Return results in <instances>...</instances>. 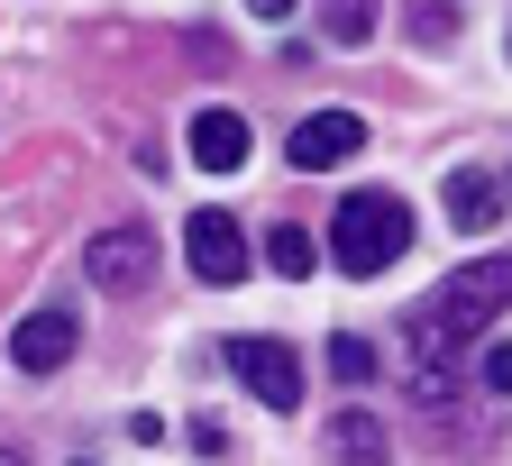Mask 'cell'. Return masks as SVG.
Wrapping results in <instances>:
<instances>
[{"instance_id":"5","label":"cell","mask_w":512,"mask_h":466,"mask_svg":"<svg viewBox=\"0 0 512 466\" xmlns=\"http://www.w3.org/2000/svg\"><path fill=\"white\" fill-rule=\"evenodd\" d=\"M183 256H192V275H202V284H238L247 275V229L229 211H192L183 220Z\"/></svg>"},{"instance_id":"1","label":"cell","mask_w":512,"mask_h":466,"mask_svg":"<svg viewBox=\"0 0 512 466\" xmlns=\"http://www.w3.org/2000/svg\"><path fill=\"white\" fill-rule=\"evenodd\" d=\"M330 256H339V275H384L394 256H412V211H403V192H348L339 220H330Z\"/></svg>"},{"instance_id":"6","label":"cell","mask_w":512,"mask_h":466,"mask_svg":"<svg viewBox=\"0 0 512 466\" xmlns=\"http://www.w3.org/2000/svg\"><path fill=\"white\" fill-rule=\"evenodd\" d=\"M83 265H92V284H101V293H138V284L156 275V238H147L138 220H119V229H101V238H92V256H83Z\"/></svg>"},{"instance_id":"16","label":"cell","mask_w":512,"mask_h":466,"mask_svg":"<svg viewBox=\"0 0 512 466\" xmlns=\"http://www.w3.org/2000/svg\"><path fill=\"white\" fill-rule=\"evenodd\" d=\"M0 466H28V457H19V448H0Z\"/></svg>"},{"instance_id":"10","label":"cell","mask_w":512,"mask_h":466,"mask_svg":"<svg viewBox=\"0 0 512 466\" xmlns=\"http://www.w3.org/2000/svg\"><path fill=\"white\" fill-rule=\"evenodd\" d=\"M330 448H339L348 466H384V421H375L366 403H348V412L330 421Z\"/></svg>"},{"instance_id":"4","label":"cell","mask_w":512,"mask_h":466,"mask_svg":"<svg viewBox=\"0 0 512 466\" xmlns=\"http://www.w3.org/2000/svg\"><path fill=\"white\" fill-rule=\"evenodd\" d=\"M357 147H366V119H357V110H311L293 138H284L293 174H330V165H348Z\"/></svg>"},{"instance_id":"3","label":"cell","mask_w":512,"mask_h":466,"mask_svg":"<svg viewBox=\"0 0 512 466\" xmlns=\"http://www.w3.org/2000/svg\"><path fill=\"white\" fill-rule=\"evenodd\" d=\"M229 375H238L266 412H293V403H302V357H293L284 339H229Z\"/></svg>"},{"instance_id":"14","label":"cell","mask_w":512,"mask_h":466,"mask_svg":"<svg viewBox=\"0 0 512 466\" xmlns=\"http://www.w3.org/2000/svg\"><path fill=\"white\" fill-rule=\"evenodd\" d=\"M476 384H485V393H512V339H503V348H485V357H476Z\"/></svg>"},{"instance_id":"7","label":"cell","mask_w":512,"mask_h":466,"mask_svg":"<svg viewBox=\"0 0 512 466\" xmlns=\"http://www.w3.org/2000/svg\"><path fill=\"white\" fill-rule=\"evenodd\" d=\"M64 357H74V320H64V311H28L10 329V366L19 375H55Z\"/></svg>"},{"instance_id":"13","label":"cell","mask_w":512,"mask_h":466,"mask_svg":"<svg viewBox=\"0 0 512 466\" xmlns=\"http://www.w3.org/2000/svg\"><path fill=\"white\" fill-rule=\"evenodd\" d=\"M330 375H339V384H366V375H375V348H366V339H330Z\"/></svg>"},{"instance_id":"9","label":"cell","mask_w":512,"mask_h":466,"mask_svg":"<svg viewBox=\"0 0 512 466\" xmlns=\"http://www.w3.org/2000/svg\"><path fill=\"white\" fill-rule=\"evenodd\" d=\"M448 220H458L467 238H485V229L503 220V183L476 174V165H458V174H448Z\"/></svg>"},{"instance_id":"12","label":"cell","mask_w":512,"mask_h":466,"mask_svg":"<svg viewBox=\"0 0 512 466\" xmlns=\"http://www.w3.org/2000/svg\"><path fill=\"white\" fill-rule=\"evenodd\" d=\"M266 265H275V275H284V284H302V275H311V265H320V247H311V229H275V238H266Z\"/></svg>"},{"instance_id":"11","label":"cell","mask_w":512,"mask_h":466,"mask_svg":"<svg viewBox=\"0 0 512 466\" xmlns=\"http://www.w3.org/2000/svg\"><path fill=\"white\" fill-rule=\"evenodd\" d=\"M320 28H330V46H366L375 37V0H320Z\"/></svg>"},{"instance_id":"8","label":"cell","mask_w":512,"mask_h":466,"mask_svg":"<svg viewBox=\"0 0 512 466\" xmlns=\"http://www.w3.org/2000/svg\"><path fill=\"white\" fill-rule=\"evenodd\" d=\"M247 119L238 110H202V119H192V165H202V174H238L247 165Z\"/></svg>"},{"instance_id":"2","label":"cell","mask_w":512,"mask_h":466,"mask_svg":"<svg viewBox=\"0 0 512 466\" xmlns=\"http://www.w3.org/2000/svg\"><path fill=\"white\" fill-rule=\"evenodd\" d=\"M448 329H485L494 311H512V256H476V265H458V275L439 284V302H430Z\"/></svg>"},{"instance_id":"15","label":"cell","mask_w":512,"mask_h":466,"mask_svg":"<svg viewBox=\"0 0 512 466\" xmlns=\"http://www.w3.org/2000/svg\"><path fill=\"white\" fill-rule=\"evenodd\" d=\"M247 10H256V19H284V10H293V0H247Z\"/></svg>"}]
</instances>
